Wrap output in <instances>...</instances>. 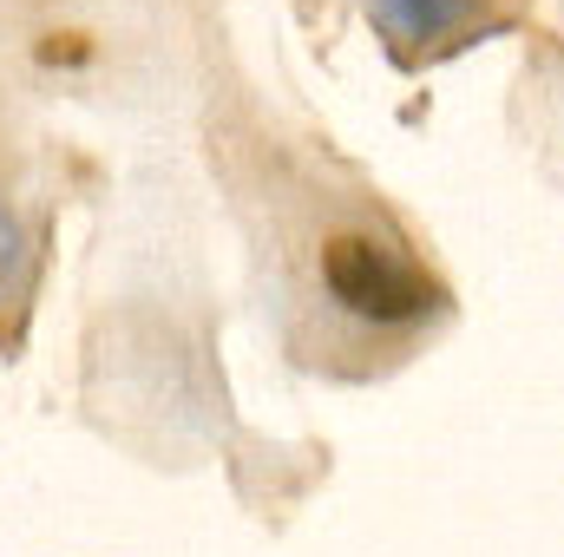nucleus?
I'll return each instance as SVG.
<instances>
[{
    "label": "nucleus",
    "instance_id": "obj_1",
    "mask_svg": "<svg viewBox=\"0 0 564 557\" xmlns=\"http://www.w3.org/2000/svg\"><path fill=\"white\" fill-rule=\"evenodd\" d=\"M322 276L335 288V302H348L368 321H414L421 308H433L426 270H414L401 250H388L375 237H335L322 250Z\"/></svg>",
    "mask_w": 564,
    "mask_h": 557
},
{
    "label": "nucleus",
    "instance_id": "obj_2",
    "mask_svg": "<svg viewBox=\"0 0 564 557\" xmlns=\"http://www.w3.org/2000/svg\"><path fill=\"white\" fill-rule=\"evenodd\" d=\"M7 250H13V223H7V210H0V263H7Z\"/></svg>",
    "mask_w": 564,
    "mask_h": 557
}]
</instances>
